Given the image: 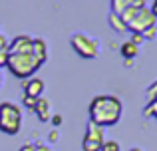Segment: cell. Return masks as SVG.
Returning <instances> with one entry per match:
<instances>
[{
  "mask_svg": "<svg viewBox=\"0 0 157 151\" xmlns=\"http://www.w3.org/2000/svg\"><path fill=\"white\" fill-rule=\"evenodd\" d=\"M48 58V48L42 38H30V36H16L8 44V70L12 76L26 80L40 70Z\"/></svg>",
  "mask_w": 157,
  "mask_h": 151,
  "instance_id": "cell-1",
  "label": "cell"
},
{
  "mask_svg": "<svg viewBox=\"0 0 157 151\" xmlns=\"http://www.w3.org/2000/svg\"><path fill=\"white\" fill-rule=\"evenodd\" d=\"M90 121L100 127H111V125L119 123L123 113V104L119 97L109 96V93H101L96 96L90 101Z\"/></svg>",
  "mask_w": 157,
  "mask_h": 151,
  "instance_id": "cell-2",
  "label": "cell"
},
{
  "mask_svg": "<svg viewBox=\"0 0 157 151\" xmlns=\"http://www.w3.org/2000/svg\"><path fill=\"white\" fill-rule=\"evenodd\" d=\"M117 16L123 20L127 30H131L133 34H143L155 26V16L151 14V10L145 8V0H135L129 8H125Z\"/></svg>",
  "mask_w": 157,
  "mask_h": 151,
  "instance_id": "cell-3",
  "label": "cell"
},
{
  "mask_svg": "<svg viewBox=\"0 0 157 151\" xmlns=\"http://www.w3.org/2000/svg\"><path fill=\"white\" fill-rule=\"evenodd\" d=\"M22 127V111L16 104L4 101L0 104V131L6 135H18Z\"/></svg>",
  "mask_w": 157,
  "mask_h": 151,
  "instance_id": "cell-4",
  "label": "cell"
},
{
  "mask_svg": "<svg viewBox=\"0 0 157 151\" xmlns=\"http://www.w3.org/2000/svg\"><path fill=\"white\" fill-rule=\"evenodd\" d=\"M70 44H72V48L76 50V54L80 56V58H84V60L96 58L98 52H100V44H98V40L92 38V36H88V34H84V32L72 34Z\"/></svg>",
  "mask_w": 157,
  "mask_h": 151,
  "instance_id": "cell-5",
  "label": "cell"
},
{
  "mask_svg": "<svg viewBox=\"0 0 157 151\" xmlns=\"http://www.w3.org/2000/svg\"><path fill=\"white\" fill-rule=\"evenodd\" d=\"M104 141H105L104 127L88 121V125H86V135H84V139H82V149L84 151H101Z\"/></svg>",
  "mask_w": 157,
  "mask_h": 151,
  "instance_id": "cell-6",
  "label": "cell"
},
{
  "mask_svg": "<svg viewBox=\"0 0 157 151\" xmlns=\"http://www.w3.org/2000/svg\"><path fill=\"white\" fill-rule=\"evenodd\" d=\"M44 88H46L44 80H40V77H30V80L24 84V96L38 100V97L44 93Z\"/></svg>",
  "mask_w": 157,
  "mask_h": 151,
  "instance_id": "cell-7",
  "label": "cell"
},
{
  "mask_svg": "<svg viewBox=\"0 0 157 151\" xmlns=\"http://www.w3.org/2000/svg\"><path fill=\"white\" fill-rule=\"evenodd\" d=\"M34 113L40 117V121H48L50 119V104L42 97L36 100V108H34Z\"/></svg>",
  "mask_w": 157,
  "mask_h": 151,
  "instance_id": "cell-8",
  "label": "cell"
},
{
  "mask_svg": "<svg viewBox=\"0 0 157 151\" xmlns=\"http://www.w3.org/2000/svg\"><path fill=\"white\" fill-rule=\"evenodd\" d=\"M119 50H121V56H123V58H127V60H133L135 56L139 54V48L135 46L131 40H129V42H123Z\"/></svg>",
  "mask_w": 157,
  "mask_h": 151,
  "instance_id": "cell-9",
  "label": "cell"
},
{
  "mask_svg": "<svg viewBox=\"0 0 157 151\" xmlns=\"http://www.w3.org/2000/svg\"><path fill=\"white\" fill-rule=\"evenodd\" d=\"M135 0H111V12L113 14H121L125 8H129Z\"/></svg>",
  "mask_w": 157,
  "mask_h": 151,
  "instance_id": "cell-10",
  "label": "cell"
},
{
  "mask_svg": "<svg viewBox=\"0 0 157 151\" xmlns=\"http://www.w3.org/2000/svg\"><path fill=\"white\" fill-rule=\"evenodd\" d=\"M109 22H111V28H113L115 32H119V34H123V32H127V26L123 24V20L119 18L117 14H113V12L109 14Z\"/></svg>",
  "mask_w": 157,
  "mask_h": 151,
  "instance_id": "cell-11",
  "label": "cell"
},
{
  "mask_svg": "<svg viewBox=\"0 0 157 151\" xmlns=\"http://www.w3.org/2000/svg\"><path fill=\"white\" fill-rule=\"evenodd\" d=\"M20 151H52L48 145H44L42 141H34V143H24Z\"/></svg>",
  "mask_w": 157,
  "mask_h": 151,
  "instance_id": "cell-12",
  "label": "cell"
},
{
  "mask_svg": "<svg viewBox=\"0 0 157 151\" xmlns=\"http://www.w3.org/2000/svg\"><path fill=\"white\" fill-rule=\"evenodd\" d=\"M143 113H145V117H153V119H157V100H151L149 104H147V108L143 109Z\"/></svg>",
  "mask_w": 157,
  "mask_h": 151,
  "instance_id": "cell-13",
  "label": "cell"
},
{
  "mask_svg": "<svg viewBox=\"0 0 157 151\" xmlns=\"http://www.w3.org/2000/svg\"><path fill=\"white\" fill-rule=\"evenodd\" d=\"M101 151H121V149H119V143H117V141L107 139V141H104V145H101Z\"/></svg>",
  "mask_w": 157,
  "mask_h": 151,
  "instance_id": "cell-14",
  "label": "cell"
},
{
  "mask_svg": "<svg viewBox=\"0 0 157 151\" xmlns=\"http://www.w3.org/2000/svg\"><path fill=\"white\" fill-rule=\"evenodd\" d=\"M22 104L26 105L28 109H32V111H34V108H36V100H34V97H28V96H24V97H22Z\"/></svg>",
  "mask_w": 157,
  "mask_h": 151,
  "instance_id": "cell-15",
  "label": "cell"
},
{
  "mask_svg": "<svg viewBox=\"0 0 157 151\" xmlns=\"http://www.w3.org/2000/svg\"><path fill=\"white\" fill-rule=\"evenodd\" d=\"M8 64V50H0V70Z\"/></svg>",
  "mask_w": 157,
  "mask_h": 151,
  "instance_id": "cell-16",
  "label": "cell"
},
{
  "mask_svg": "<svg viewBox=\"0 0 157 151\" xmlns=\"http://www.w3.org/2000/svg\"><path fill=\"white\" fill-rule=\"evenodd\" d=\"M131 42H133L135 46H139V44L143 42V36L141 34H133V36H131Z\"/></svg>",
  "mask_w": 157,
  "mask_h": 151,
  "instance_id": "cell-17",
  "label": "cell"
},
{
  "mask_svg": "<svg viewBox=\"0 0 157 151\" xmlns=\"http://www.w3.org/2000/svg\"><path fill=\"white\" fill-rule=\"evenodd\" d=\"M52 123L54 125H62V115H52Z\"/></svg>",
  "mask_w": 157,
  "mask_h": 151,
  "instance_id": "cell-18",
  "label": "cell"
},
{
  "mask_svg": "<svg viewBox=\"0 0 157 151\" xmlns=\"http://www.w3.org/2000/svg\"><path fill=\"white\" fill-rule=\"evenodd\" d=\"M149 10H151V14L157 18V0H153V2H151V8H149Z\"/></svg>",
  "mask_w": 157,
  "mask_h": 151,
  "instance_id": "cell-19",
  "label": "cell"
},
{
  "mask_svg": "<svg viewBox=\"0 0 157 151\" xmlns=\"http://www.w3.org/2000/svg\"><path fill=\"white\" fill-rule=\"evenodd\" d=\"M153 88H155V85H153ZM149 97H151V100H157V88L155 89H149Z\"/></svg>",
  "mask_w": 157,
  "mask_h": 151,
  "instance_id": "cell-20",
  "label": "cell"
},
{
  "mask_svg": "<svg viewBox=\"0 0 157 151\" xmlns=\"http://www.w3.org/2000/svg\"><path fill=\"white\" fill-rule=\"evenodd\" d=\"M58 139V131H56V129H54V131L50 133V141H56Z\"/></svg>",
  "mask_w": 157,
  "mask_h": 151,
  "instance_id": "cell-21",
  "label": "cell"
},
{
  "mask_svg": "<svg viewBox=\"0 0 157 151\" xmlns=\"http://www.w3.org/2000/svg\"><path fill=\"white\" fill-rule=\"evenodd\" d=\"M129 151H143V149H139V147H131Z\"/></svg>",
  "mask_w": 157,
  "mask_h": 151,
  "instance_id": "cell-22",
  "label": "cell"
},
{
  "mask_svg": "<svg viewBox=\"0 0 157 151\" xmlns=\"http://www.w3.org/2000/svg\"><path fill=\"white\" fill-rule=\"evenodd\" d=\"M0 85H2V72H0Z\"/></svg>",
  "mask_w": 157,
  "mask_h": 151,
  "instance_id": "cell-23",
  "label": "cell"
}]
</instances>
